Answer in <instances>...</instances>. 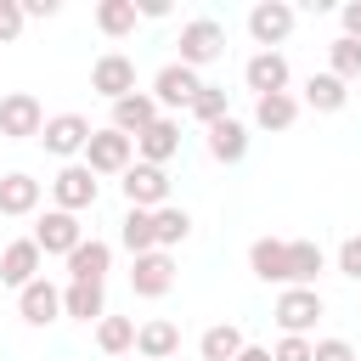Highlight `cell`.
I'll return each instance as SVG.
<instances>
[{"label":"cell","instance_id":"obj_6","mask_svg":"<svg viewBox=\"0 0 361 361\" xmlns=\"http://www.w3.org/2000/svg\"><path fill=\"white\" fill-rule=\"evenodd\" d=\"M316 316H322V293H316V288H288V293L276 299L282 333H299V338H305V327H316Z\"/></svg>","mask_w":361,"mask_h":361},{"label":"cell","instance_id":"obj_7","mask_svg":"<svg viewBox=\"0 0 361 361\" xmlns=\"http://www.w3.org/2000/svg\"><path fill=\"white\" fill-rule=\"evenodd\" d=\"M158 124V96H124V102H113V130L118 135H130V141H141L147 130Z\"/></svg>","mask_w":361,"mask_h":361},{"label":"cell","instance_id":"obj_31","mask_svg":"<svg viewBox=\"0 0 361 361\" xmlns=\"http://www.w3.org/2000/svg\"><path fill=\"white\" fill-rule=\"evenodd\" d=\"M152 226H158V243H186L192 237L186 209H152Z\"/></svg>","mask_w":361,"mask_h":361},{"label":"cell","instance_id":"obj_9","mask_svg":"<svg viewBox=\"0 0 361 361\" xmlns=\"http://www.w3.org/2000/svg\"><path fill=\"white\" fill-rule=\"evenodd\" d=\"M39 135H45V147H51V152H62V158H68V152H85L96 130H90L79 113H56V118H45V130H39Z\"/></svg>","mask_w":361,"mask_h":361},{"label":"cell","instance_id":"obj_14","mask_svg":"<svg viewBox=\"0 0 361 361\" xmlns=\"http://www.w3.org/2000/svg\"><path fill=\"white\" fill-rule=\"evenodd\" d=\"M169 282H175V265H169V254H141V259H135V271H130V288H135L141 299H158Z\"/></svg>","mask_w":361,"mask_h":361},{"label":"cell","instance_id":"obj_22","mask_svg":"<svg viewBox=\"0 0 361 361\" xmlns=\"http://www.w3.org/2000/svg\"><path fill=\"white\" fill-rule=\"evenodd\" d=\"M34 203H39V180H28V175L0 180V214H28Z\"/></svg>","mask_w":361,"mask_h":361},{"label":"cell","instance_id":"obj_37","mask_svg":"<svg viewBox=\"0 0 361 361\" xmlns=\"http://www.w3.org/2000/svg\"><path fill=\"white\" fill-rule=\"evenodd\" d=\"M310 361H355V350H350V344H344V338H322V344H316V355H310Z\"/></svg>","mask_w":361,"mask_h":361},{"label":"cell","instance_id":"obj_27","mask_svg":"<svg viewBox=\"0 0 361 361\" xmlns=\"http://www.w3.org/2000/svg\"><path fill=\"white\" fill-rule=\"evenodd\" d=\"M96 344H102L107 355H124V350H135V322H130V316H102V327H96Z\"/></svg>","mask_w":361,"mask_h":361},{"label":"cell","instance_id":"obj_38","mask_svg":"<svg viewBox=\"0 0 361 361\" xmlns=\"http://www.w3.org/2000/svg\"><path fill=\"white\" fill-rule=\"evenodd\" d=\"M344 39H361V0L344 6Z\"/></svg>","mask_w":361,"mask_h":361},{"label":"cell","instance_id":"obj_16","mask_svg":"<svg viewBox=\"0 0 361 361\" xmlns=\"http://www.w3.org/2000/svg\"><path fill=\"white\" fill-rule=\"evenodd\" d=\"M248 90H259V96H276V90H288V62L276 56V51H259V56H248Z\"/></svg>","mask_w":361,"mask_h":361},{"label":"cell","instance_id":"obj_40","mask_svg":"<svg viewBox=\"0 0 361 361\" xmlns=\"http://www.w3.org/2000/svg\"><path fill=\"white\" fill-rule=\"evenodd\" d=\"M237 361H271V350H259V344H243V355Z\"/></svg>","mask_w":361,"mask_h":361},{"label":"cell","instance_id":"obj_4","mask_svg":"<svg viewBox=\"0 0 361 361\" xmlns=\"http://www.w3.org/2000/svg\"><path fill=\"white\" fill-rule=\"evenodd\" d=\"M124 197H130V209H164V197H169V175L158 169V164H135V169H124Z\"/></svg>","mask_w":361,"mask_h":361},{"label":"cell","instance_id":"obj_25","mask_svg":"<svg viewBox=\"0 0 361 361\" xmlns=\"http://www.w3.org/2000/svg\"><path fill=\"white\" fill-rule=\"evenodd\" d=\"M124 248H130L135 259L158 248V226H152V214H147V209H130V220H124Z\"/></svg>","mask_w":361,"mask_h":361},{"label":"cell","instance_id":"obj_19","mask_svg":"<svg viewBox=\"0 0 361 361\" xmlns=\"http://www.w3.org/2000/svg\"><path fill=\"white\" fill-rule=\"evenodd\" d=\"M248 265H254V276H265V282H288V243L259 237V243L248 248Z\"/></svg>","mask_w":361,"mask_h":361},{"label":"cell","instance_id":"obj_36","mask_svg":"<svg viewBox=\"0 0 361 361\" xmlns=\"http://www.w3.org/2000/svg\"><path fill=\"white\" fill-rule=\"evenodd\" d=\"M338 271H344V276H355V282H361V237H350V243H344V248H338Z\"/></svg>","mask_w":361,"mask_h":361},{"label":"cell","instance_id":"obj_10","mask_svg":"<svg viewBox=\"0 0 361 361\" xmlns=\"http://www.w3.org/2000/svg\"><path fill=\"white\" fill-rule=\"evenodd\" d=\"M288 28H293V6H282V0H265V6H254L248 11V34L271 51L276 39H288Z\"/></svg>","mask_w":361,"mask_h":361},{"label":"cell","instance_id":"obj_32","mask_svg":"<svg viewBox=\"0 0 361 361\" xmlns=\"http://www.w3.org/2000/svg\"><path fill=\"white\" fill-rule=\"evenodd\" d=\"M186 113H192L197 124H220V118H226V90H214V85H203V90H197V102H192Z\"/></svg>","mask_w":361,"mask_h":361},{"label":"cell","instance_id":"obj_3","mask_svg":"<svg viewBox=\"0 0 361 361\" xmlns=\"http://www.w3.org/2000/svg\"><path fill=\"white\" fill-rule=\"evenodd\" d=\"M130 135H118V130H96L90 135V147H85V169L90 175H118V169H130Z\"/></svg>","mask_w":361,"mask_h":361},{"label":"cell","instance_id":"obj_21","mask_svg":"<svg viewBox=\"0 0 361 361\" xmlns=\"http://www.w3.org/2000/svg\"><path fill=\"white\" fill-rule=\"evenodd\" d=\"M135 147H141V158H147V164H158V169H164V158H175V147H180V130H175L169 118H158Z\"/></svg>","mask_w":361,"mask_h":361},{"label":"cell","instance_id":"obj_15","mask_svg":"<svg viewBox=\"0 0 361 361\" xmlns=\"http://www.w3.org/2000/svg\"><path fill=\"white\" fill-rule=\"evenodd\" d=\"M17 310H23V322H34V327H45V322H56V310H62V293L39 276V282H28L23 293H17Z\"/></svg>","mask_w":361,"mask_h":361},{"label":"cell","instance_id":"obj_29","mask_svg":"<svg viewBox=\"0 0 361 361\" xmlns=\"http://www.w3.org/2000/svg\"><path fill=\"white\" fill-rule=\"evenodd\" d=\"M299 118V102L288 96V90H276V96H259V124L265 130H288Z\"/></svg>","mask_w":361,"mask_h":361},{"label":"cell","instance_id":"obj_5","mask_svg":"<svg viewBox=\"0 0 361 361\" xmlns=\"http://www.w3.org/2000/svg\"><path fill=\"white\" fill-rule=\"evenodd\" d=\"M39 130H45V113H39V96L34 90L0 96V135H39Z\"/></svg>","mask_w":361,"mask_h":361},{"label":"cell","instance_id":"obj_39","mask_svg":"<svg viewBox=\"0 0 361 361\" xmlns=\"http://www.w3.org/2000/svg\"><path fill=\"white\" fill-rule=\"evenodd\" d=\"M23 17H56V0H28Z\"/></svg>","mask_w":361,"mask_h":361},{"label":"cell","instance_id":"obj_18","mask_svg":"<svg viewBox=\"0 0 361 361\" xmlns=\"http://www.w3.org/2000/svg\"><path fill=\"white\" fill-rule=\"evenodd\" d=\"M135 350L147 361H169L180 350V327L175 322H147V327H135Z\"/></svg>","mask_w":361,"mask_h":361},{"label":"cell","instance_id":"obj_17","mask_svg":"<svg viewBox=\"0 0 361 361\" xmlns=\"http://www.w3.org/2000/svg\"><path fill=\"white\" fill-rule=\"evenodd\" d=\"M107 265H113V248H107V243H79V248L68 254V276H73V282H102Z\"/></svg>","mask_w":361,"mask_h":361},{"label":"cell","instance_id":"obj_1","mask_svg":"<svg viewBox=\"0 0 361 361\" xmlns=\"http://www.w3.org/2000/svg\"><path fill=\"white\" fill-rule=\"evenodd\" d=\"M220 51H226V28H220V23L192 17V23L180 28V62H186V68H203V62H214Z\"/></svg>","mask_w":361,"mask_h":361},{"label":"cell","instance_id":"obj_35","mask_svg":"<svg viewBox=\"0 0 361 361\" xmlns=\"http://www.w3.org/2000/svg\"><path fill=\"white\" fill-rule=\"evenodd\" d=\"M17 34H23V6L17 0H0V45L17 39Z\"/></svg>","mask_w":361,"mask_h":361},{"label":"cell","instance_id":"obj_28","mask_svg":"<svg viewBox=\"0 0 361 361\" xmlns=\"http://www.w3.org/2000/svg\"><path fill=\"white\" fill-rule=\"evenodd\" d=\"M237 355H243V333L231 322H220V327L203 333V361H237Z\"/></svg>","mask_w":361,"mask_h":361},{"label":"cell","instance_id":"obj_2","mask_svg":"<svg viewBox=\"0 0 361 361\" xmlns=\"http://www.w3.org/2000/svg\"><path fill=\"white\" fill-rule=\"evenodd\" d=\"M90 85H96L107 102H124V96H135V62H130L124 51H107V56H96Z\"/></svg>","mask_w":361,"mask_h":361},{"label":"cell","instance_id":"obj_20","mask_svg":"<svg viewBox=\"0 0 361 361\" xmlns=\"http://www.w3.org/2000/svg\"><path fill=\"white\" fill-rule=\"evenodd\" d=\"M209 152H214L220 164H237V158L248 152V130H243L237 118H220V124H209Z\"/></svg>","mask_w":361,"mask_h":361},{"label":"cell","instance_id":"obj_30","mask_svg":"<svg viewBox=\"0 0 361 361\" xmlns=\"http://www.w3.org/2000/svg\"><path fill=\"white\" fill-rule=\"evenodd\" d=\"M305 102H310V107H322V113L344 107V79H333V73H316V79L305 85Z\"/></svg>","mask_w":361,"mask_h":361},{"label":"cell","instance_id":"obj_34","mask_svg":"<svg viewBox=\"0 0 361 361\" xmlns=\"http://www.w3.org/2000/svg\"><path fill=\"white\" fill-rule=\"evenodd\" d=\"M310 355H316V344H310V338H299V333H288V338L271 350V361H310Z\"/></svg>","mask_w":361,"mask_h":361},{"label":"cell","instance_id":"obj_13","mask_svg":"<svg viewBox=\"0 0 361 361\" xmlns=\"http://www.w3.org/2000/svg\"><path fill=\"white\" fill-rule=\"evenodd\" d=\"M34 243H39V254H73L85 237H79V220H73L68 209H56V214H45V220H39Z\"/></svg>","mask_w":361,"mask_h":361},{"label":"cell","instance_id":"obj_24","mask_svg":"<svg viewBox=\"0 0 361 361\" xmlns=\"http://www.w3.org/2000/svg\"><path fill=\"white\" fill-rule=\"evenodd\" d=\"M96 28L113 34V39H124V34L135 28V0H102V6H96Z\"/></svg>","mask_w":361,"mask_h":361},{"label":"cell","instance_id":"obj_11","mask_svg":"<svg viewBox=\"0 0 361 361\" xmlns=\"http://www.w3.org/2000/svg\"><path fill=\"white\" fill-rule=\"evenodd\" d=\"M197 90H203V79H197V68H186V62H169V68L158 73V102H164V107H192Z\"/></svg>","mask_w":361,"mask_h":361},{"label":"cell","instance_id":"obj_33","mask_svg":"<svg viewBox=\"0 0 361 361\" xmlns=\"http://www.w3.org/2000/svg\"><path fill=\"white\" fill-rule=\"evenodd\" d=\"M333 79H361V39H333Z\"/></svg>","mask_w":361,"mask_h":361},{"label":"cell","instance_id":"obj_23","mask_svg":"<svg viewBox=\"0 0 361 361\" xmlns=\"http://www.w3.org/2000/svg\"><path fill=\"white\" fill-rule=\"evenodd\" d=\"M62 310L79 316V322H96V316H102V282H68Z\"/></svg>","mask_w":361,"mask_h":361},{"label":"cell","instance_id":"obj_8","mask_svg":"<svg viewBox=\"0 0 361 361\" xmlns=\"http://www.w3.org/2000/svg\"><path fill=\"white\" fill-rule=\"evenodd\" d=\"M0 282H11L17 293H23L28 282H39V243H34V237L6 243V254H0Z\"/></svg>","mask_w":361,"mask_h":361},{"label":"cell","instance_id":"obj_12","mask_svg":"<svg viewBox=\"0 0 361 361\" xmlns=\"http://www.w3.org/2000/svg\"><path fill=\"white\" fill-rule=\"evenodd\" d=\"M51 192H56V203L73 214V209H90L96 203V175L85 169V164H68L56 180H51Z\"/></svg>","mask_w":361,"mask_h":361},{"label":"cell","instance_id":"obj_26","mask_svg":"<svg viewBox=\"0 0 361 361\" xmlns=\"http://www.w3.org/2000/svg\"><path fill=\"white\" fill-rule=\"evenodd\" d=\"M316 271H322V248L316 243H288V282L305 288V282H316Z\"/></svg>","mask_w":361,"mask_h":361}]
</instances>
